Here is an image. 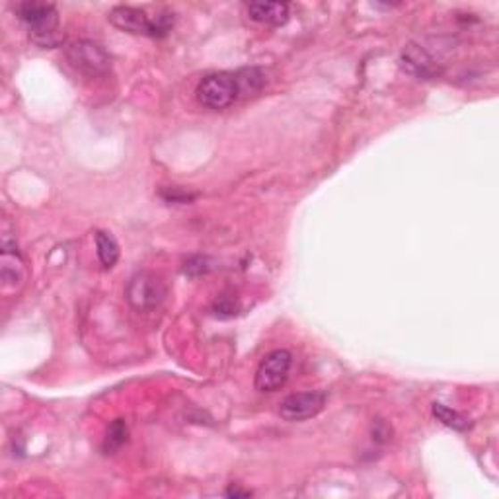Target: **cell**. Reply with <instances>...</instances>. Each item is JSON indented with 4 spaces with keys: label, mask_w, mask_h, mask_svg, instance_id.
Masks as SVG:
<instances>
[{
    "label": "cell",
    "mask_w": 499,
    "mask_h": 499,
    "mask_svg": "<svg viewBox=\"0 0 499 499\" xmlns=\"http://www.w3.org/2000/svg\"><path fill=\"white\" fill-rule=\"evenodd\" d=\"M14 12L20 18V22L26 24L31 41L39 47L53 49L62 44L59 12L55 4L28 0V3H18L14 6Z\"/></svg>",
    "instance_id": "obj_1"
},
{
    "label": "cell",
    "mask_w": 499,
    "mask_h": 499,
    "mask_svg": "<svg viewBox=\"0 0 499 499\" xmlns=\"http://www.w3.org/2000/svg\"><path fill=\"white\" fill-rule=\"evenodd\" d=\"M108 20L118 29L127 31V34L146 37H164L174 26V14L161 12L151 18L145 10L133 6H113Z\"/></svg>",
    "instance_id": "obj_2"
},
{
    "label": "cell",
    "mask_w": 499,
    "mask_h": 499,
    "mask_svg": "<svg viewBox=\"0 0 499 499\" xmlns=\"http://www.w3.org/2000/svg\"><path fill=\"white\" fill-rule=\"evenodd\" d=\"M195 94L199 104L209 110H225L242 98L237 72L209 74L197 84Z\"/></svg>",
    "instance_id": "obj_3"
},
{
    "label": "cell",
    "mask_w": 499,
    "mask_h": 499,
    "mask_svg": "<svg viewBox=\"0 0 499 499\" xmlns=\"http://www.w3.org/2000/svg\"><path fill=\"white\" fill-rule=\"evenodd\" d=\"M127 301L139 312H151L166 299V285L151 271L135 273L125 291Z\"/></svg>",
    "instance_id": "obj_4"
},
{
    "label": "cell",
    "mask_w": 499,
    "mask_h": 499,
    "mask_svg": "<svg viewBox=\"0 0 499 499\" xmlns=\"http://www.w3.org/2000/svg\"><path fill=\"white\" fill-rule=\"evenodd\" d=\"M67 59L71 65L77 69L79 72L87 74V77H104L112 69L110 55L105 53V49L94 41L88 39H79L72 41L65 49Z\"/></svg>",
    "instance_id": "obj_5"
},
{
    "label": "cell",
    "mask_w": 499,
    "mask_h": 499,
    "mask_svg": "<svg viewBox=\"0 0 499 499\" xmlns=\"http://www.w3.org/2000/svg\"><path fill=\"white\" fill-rule=\"evenodd\" d=\"M291 365L293 355L287 349H275L270 355H265L256 373V388L260 392L279 390L289 378Z\"/></svg>",
    "instance_id": "obj_6"
},
{
    "label": "cell",
    "mask_w": 499,
    "mask_h": 499,
    "mask_svg": "<svg viewBox=\"0 0 499 499\" xmlns=\"http://www.w3.org/2000/svg\"><path fill=\"white\" fill-rule=\"evenodd\" d=\"M326 406V395L320 390L296 392L279 404L281 418L287 421H304L318 416Z\"/></svg>",
    "instance_id": "obj_7"
},
{
    "label": "cell",
    "mask_w": 499,
    "mask_h": 499,
    "mask_svg": "<svg viewBox=\"0 0 499 499\" xmlns=\"http://www.w3.org/2000/svg\"><path fill=\"white\" fill-rule=\"evenodd\" d=\"M402 69H404L410 77L418 80H433L443 72L441 62L435 59L431 53L416 44H408L406 49L402 51Z\"/></svg>",
    "instance_id": "obj_8"
},
{
    "label": "cell",
    "mask_w": 499,
    "mask_h": 499,
    "mask_svg": "<svg viewBox=\"0 0 499 499\" xmlns=\"http://www.w3.org/2000/svg\"><path fill=\"white\" fill-rule=\"evenodd\" d=\"M24 262L20 258L16 242L4 237L3 242V256H0V278L4 287H20L24 281Z\"/></svg>",
    "instance_id": "obj_9"
},
{
    "label": "cell",
    "mask_w": 499,
    "mask_h": 499,
    "mask_svg": "<svg viewBox=\"0 0 499 499\" xmlns=\"http://www.w3.org/2000/svg\"><path fill=\"white\" fill-rule=\"evenodd\" d=\"M248 14L254 22L268 26H283L289 20V4L285 3H250Z\"/></svg>",
    "instance_id": "obj_10"
},
{
    "label": "cell",
    "mask_w": 499,
    "mask_h": 499,
    "mask_svg": "<svg viewBox=\"0 0 499 499\" xmlns=\"http://www.w3.org/2000/svg\"><path fill=\"white\" fill-rule=\"evenodd\" d=\"M96 248H98V258L104 268H113L120 260V244L108 232H96Z\"/></svg>",
    "instance_id": "obj_11"
},
{
    "label": "cell",
    "mask_w": 499,
    "mask_h": 499,
    "mask_svg": "<svg viewBox=\"0 0 499 499\" xmlns=\"http://www.w3.org/2000/svg\"><path fill=\"white\" fill-rule=\"evenodd\" d=\"M433 416L437 418L443 423V426H447L454 431H466V429H470V426H472L470 420L466 418L464 413L451 410V408L443 406V404H437V402L433 404Z\"/></svg>",
    "instance_id": "obj_12"
},
{
    "label": "cell",
    "mask_w": 499,
    "mask_h": 499,
    "mask_svg": "<svg viewBox=\"0 0 499 499\" xmlns=\"http://www.w3.org/2000/svg\"><path fill=\"white\" fill-rule=\"evenodd\" d=\"M237 77H238V84H240V96L258 94L265 84V74L260 69L237 71Z\"/></svg>",
    "instance_id": "obj_13"
},
{
    "label": "cell",
    "mask_w": 499,
    "mask_h": 499,
    "mask_svg": "<svg viewBox=\"0 0 499 499\" xmlns=\"http://www.w3.org/2000/svg\"><path fill=\"white\" fill-rule=\"evenodd\" d=\"M127 437H129V429H127V423L123 420H115L112 426L108 428V433H105L104 451L108 454L120 451L123 445L127 443Z\"/></svg>",
    "instance_id": "obj_14"
},
{
    "label": "cell",
    "mask_w": 499,
    "mask_h": 499,
    "mask_svg": "<svg viewBox=\"0 0 499 499\" xmlns=\"http://www.w3.org/2000/svg\"><path fill=\"white\" fill-rule=\"evenodd\" d=\"M207 263V258H194V260H189L186 263V273H194V270H197L195 273H205L209 270V265Z\"/></svg>",
    "instance_id": "obj_15"
},
{
    "label": "cell",
    "mask_w": 499,
    "mask_h": 499,
    "mask_svg": "<svg viewBox=\"0 0 499 499\" xmlns=\"http://www.w3.org/2000/svg\"><path fill=\"white\" fill-rule=\"evenodd\" d=\"M227 495L229 497H250L252 494L250 492H242V490H238V487H230V490L227 492Z\"/></svg>",
    "instance_id": "obj_16"
}]
</instances>
